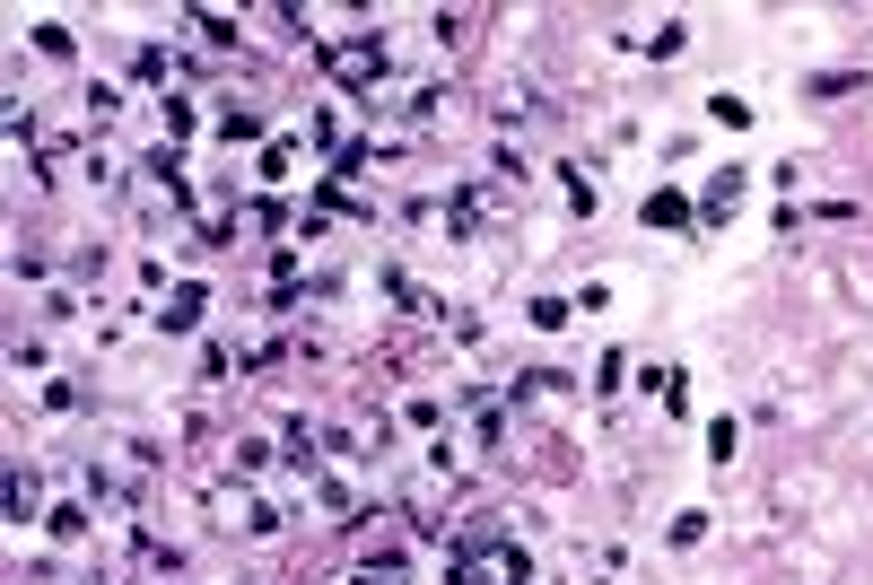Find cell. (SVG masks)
<instances>
[{"label": "cell", "mask_w": 873, "mask_h": 585, "mask_svg": "<svg viewBox=\"0 0 873 585\" xmlns=\"http://www.w3.org/2000/svg\"><path fill=\"white\" fill-rule=\"evenodd\" d=\"M166 324H175V332H193V324H201V289H175V306H166Z\"/></svg>", "instance_id": "2"}, {"label": "cell", "mask_w": 873, "mask_h": 585, "mask_svg": "<svg viewBox=\"0 0 873 585\" xmlns=\"http://www.w3.org/2000/svg\"><path fill=\"white\" fill-rule=\"evenodd\" d=\"M647 228H690V201L681 193H647Z\"/></svg>", "instance_id": "1"}]
</instances>
